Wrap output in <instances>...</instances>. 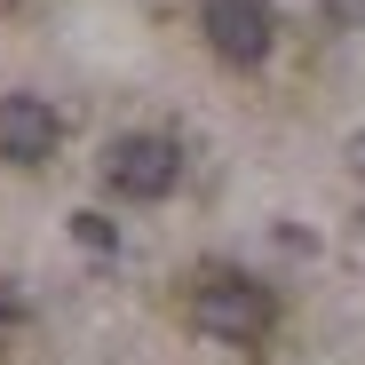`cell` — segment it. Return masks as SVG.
Listing matches in <instances>:
<instances>
[{
  "instance_id": "1",
  "label": "cell",
  "mask_w": 365,
  "mask_h": 365,
  "mask_svg": "<svg viewBox=\"0 0 365 365\" xmlns=\"http://www.w3.org/2000/svg\"><path fill=\"white\" fill-rule=\"evenodd\" d=\"M191 326H199L207 341H222V349H255V341H270V326H278V302H270V286L247 278V270H207V278L191 286Z\"/></svg>"
},
{
  "instance_id": "2",
  "label": "cell",
  "mask_w": 365,
  "mask_h": 365,
  "mask_svg": "<svg viewBox=\"0 0 365 365\" xmlns=\"http://www.w3.org/2000/svg\"><path fill=\"white\" fill-rule=\"evenodd\" d=\"M175 175H182V151H175L167 135H151V128L111 135V143H103V191H111V199L151 207V199H167V191H175Z\"/></svg>"
},
{
  "instance_id": "3",
  "label": "cell",
  "mask_w": 365,
  "mask_h": 365,
  "mask_svg": "<svg viewBox=\"0 0 365 365\" xmlns=\"http://www.w3.org/2000/svg\"><path fill=\"white\" fill-rule=\"evenodd\" d=\"M199 24H207V48L222 56V64H238V72H255L262 56H270V40H278L270 0H207Z\"/></svg>"
},
{
  "instance_id": "4",
  "label": "cell",
  "mask_w": 365,
  "mask_h": 365,
  "mask_svg": "<svg viewBox=\"0 0 365 365\" xmlns=\"http://www.w3.org/2000/svg\"><path fill=\"white\" fill-rule=\"evenodd\" d=\"M64 143V119L48 111V96H0V159L9 167H48Z\"/></svg>"
},
{
  "instance_id": "5",
  "label": "cell",
  "mask_w": 365,
  "mask_h": 365,
  "mask_svg": "<svg viewBox=\"0 0 365 365\" xmlns=\"http://www.w3.org/2000/svg\"><path fill=\"white\" fill-rule=\"evenodd\" d=\"M72 238H80L88 255H119V222H111V215H96V207H80V215H72Z\"/></svg>"
},
{
  "instance_id": "6",
  "label": "cell",
  "mask_w": 365,
  "mask_h": 365,
  "mask_svg": "<svg viewBox=\"0 0 365 365\" xmlns=\"http://www.w3.org/2000/svg\"><path fill=\"white\" fill-rule=\"evenodd\" d=\"M16 334H24V302L0 286V341H16Z\"/></svg>"
},
{
  "instance_id": "7",
  "label": "cell",
  "mask_w": 365,
  "mask_h": 365,
  "mask_svg": "<svg viewBox=\"0 0 365 365\" xmlns=\"http://www.w3.org/2000/svg\"><path fill=\"white\" fill-rule=\"evenodd\" d=\"M349 167H357V175H365V135H349Z\"/></svg>"
}]
</instances>
